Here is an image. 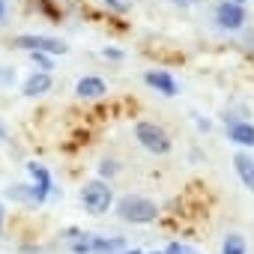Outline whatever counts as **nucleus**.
<instances>
[{"mask_svg":"<svg viewBox=\"0 0 254 254\" xmlns=\"http://www.w3.org/2000/svg\"><path fill=\"white\" fill-rule=\"evenodd\" d=\"M162 254H200V251H194L191 245H183V242H171Z\"/></svg>","mask_w":254,"mask_h":254,"instance_id":"ddd939ff","label":"nucleus"},{"mask_svg":"<svg viewBox=\"0 0 254 254\" xmlns=\"http://www.w3.org/2000/svg\"><path fill=\"white\" fill-rule=\"evenodd\" d=\"M51 90V75L48 72H33L24 81V96H45Z\"/></svg>","mask_w":254,"mask_h":254,"instance_id":"9d476101","label":"nucleus"},{"mask_svg":"<svg viewBox=\"0 0 254 254\" xmlns=\"http://www.w3.org/2000/svg\"><path fill=\"white\" fill-rule=\"evenodd\" d=\"M230 141L239 147H254V126L251 123H230Z\"/></svg>","mask_w":254,"mask_h":254,"instance_id":"9b49d317","label":"nucleus"},{"mask_svg":"<svg viewBox=\"0 0 254 254\" xmlns=\"http://www.w3.org/2000/svg\"><path fill=\"white\" fill-rule=\"evenodd\" d=\"M30 57H33V63L39 66V72H48V69H51V60H48V54H39V51H30Z\"/></svg>","mask_w":254,"mask_h":254,"instance_id":"4468645a","label":"nucleus"},{"mask_svg":"<svg viewBox=\"0 0 254 254\" xmlns=\"http://www.w3.org/2000/svg\"><path fill=\"white\" fill-rule=\"evenodd\" d=\"M75 93L81 96V99H99V96H105L108 93V87H105V81L102 78H81L78 84H75Z\"/></svg>","mask_w":254,"mask_h":254,"instance_id":"1a4fd4ad","label":"nucleus"},{"mask_svg":"<svg viewBox=\"0 0 254 254\" xmlns=\"http://www.w3.org/2000/svg\"><path fill=\"white\" fill-rule=\"evenodd\" d=\"M144 81H147L153 90H159L162 96H177V81H174L168 72H162V69L147 72V75H144Z\"/></svg>","mask_w":254,"mask_h":254,"instance_id":"0eeeda50","label":"nucleus"},{"mask_svg":"<svg viewBox=\"0 0 254 254\" xmlns=\"http://www.w3.org/2000/svg\"><path fill=\"white\" fill-rule=\"evenodd\" d=\"M135 138H138V144L147 153H156V156L171 153V138H168V132L162 129V126H156V123H138L135 126Z\"/></svg>","mask_w":254,"mask_h":254,"instance_id":"7ed1b4c3","label":"nucleus"},{"mask_svg":"<svg viewBox=\"0 0 254 254\" xmlns=\"http://www.w3.org/2000/svg\"><path fill=\"white\" fill-rule=\"evenodd\" d=\"M233 168H236L242 186L254 191V159H251L248 153H236V156H233Z\"/></svg>","mask_w":254,"mask_h":254,"instance_id":"6e6552de","label":"nucleus"},{"mask_svg":"<svg viewBox=\"0 0 254 254\" xmlns=\"http://www.w3.org/2000/svg\"><path fill=\"white\" fill-rule=\"evenodd\" d=\"M15 45L24 48V51H39V54H66V51H69V45L60 42V39H51V36H30V33H27V36H18Z\"/></svg>","mask_w":254,"mask_h":254,"instance_id":"20e7f679","label":"nucleus"},{"mask_svg":"<svg viewBox=\"0 0 254 254\" xmlns=\"http://www.w3.org/2000/svg\"><path fill=\"white\" fill-rule=\"evenodd\" d=\"M15 81V72L12 69H0V87H6V84H12Z\"/></svg>","mask_w":254,"mask_h":254,"instance_id":"2eb2a0df","label":"nucleus"},{"mask_svg":"<svg viewBox=\"0 0 254 254\" xmlns=\"http://www.w3.org/2000/svg\"><path fill=\"white\" fill-rule=\"evenodd\" d=\"M6 15V0H0V18Z\"/></svg>","mask_w":254,"mask_h":254,"instance_id":"6ab92c4d","label":"nucleus"},{"mask_svg":"<svg viewBox=\"0 0 254 254\" xmlns=\"http://www.w3.org/2000/svg\"><path fill=\"white\" fill-rule=\"evenodd\" d=\"M230 3H239V6H242V3H245V0H230Z\"/></svg>","mask_w":254,"mask_h":254,"instance_id":"5701e85b","label":"nucleus"},{"mask_svg":"<svg viewBox=\"0 0 254 254\" xmlns=\"http://www.w3.org/2000/svg\"><path fill=\"white\" fill-rule=\"evenodd\" d=\"M221 254H245V239L239 233H227L224 245H221Z\"/></svg>","mask_w":254,"mask_h":254,"instance_id":"f8f14e48","label":"nucleus"},{"mask_svg":"<svg viewBox=\"0 0 254 254\" xmlns=\"http://www.w3.org/2000/svg\"><path fill=\"white\" fill-rule=\"evenodd\" d=\"M105 3H111L114 9H126V3H123V0H105Z\"/></svg>","mask_w":254,"mask_h":254,"instance_id":"f3484780","label":"nucleus"},{"mask_svg":"<svg viewBox=\"0 0 254 254\" xmlns=\"http://www.w3.org/2000/svg\"><path fill=\"white\" fill-rule=\"evenodd\" d=\"M117 254H144V251H138V248H132V251H117ZM159 254V251H156Z\"/></svg>","mask_w":254,"mask_h":254,"instance_id":"aec40b11","label":"nucleus"},{"mask_svg":"<svg viewBox=\"0 0 254 254\" xmlns=\"http://www.w3.org/2000/svg\"><path fill=\"white\" fill-rule=\"evenodd\" d=\"M27 171H30V177H33V183H36V189H33V200L36 203H42L45 197H48V191H51V177H48V171L42 168V165H27Z\"/></svg>","mask_w":254,"mask_h":254,"instance_id":"423d86ee","label":"nucleus"},{"mask_svg":"<svg viewBox=\"0 0 254 254\" xmlns=\"http://www.w3.org/2000/svg\"><path fill=\"white\" fill-rule=\"evenodd\" d=\"M81 203H84V209H87L90 215H105V212L111 209V203H114L111 186L102 183V180L84 183V189H81Z\"/></svg>","mask_w":254,"mask_h":254,"instance_id":"f03ea898","label":"nucleus"},{"mask_svg":"<svg viewBox=\"0 0 254 254\" xmlns=\"http://www.w3.org/2000/svg\"><path fill=\"white\" fill-rule=\"evenodd\" d=\"M215 21H218V27H224V30H239V27L245 24V9H242L239 3L221 0L218 9H215Z\"/></svg>","mask_w":254,"mask_h":254,"instance_id":"39448f33","label":"nucleus"},{"mask_svg":"<svg viewBox=\"0 0 254 254\" xmlns=\"http://www.w3.org/2000/svg\"><path fill=\"white\" fill-rule=\"evenodd\" d=\"M114 171H117V165H114V162H102V177H111Z\"/></svg>","mask_w":254,"mask_h":254,"instance_id":"dca6fc26","label":"nucleus"},{"mask_svg":"<svg viewBox=\"0 0 254 254\" xmlns=\"http://www.w3.org/2000/svg\"><path fill=\"white\" fill-rule=\"evenodd\" d=\"M0 227H3V206H0Z\"/></svg>","mask_w":254,"mask_h":254,"instance_id":"4be33fe9","label":"nucleus"},{"mask_svg":"<svg viewBox=\"0 0 254 254\" xmlns=\"http://www.w3.org/2000/svg\"><path fill=\"white\" fill-rule=\"evenodd\" d=\"M117 215H120L123 221H132V224H150V221H156L159 206H156L150 197L126 194V197H120V203H117Z\"/></svg>","mask_w":254,"mask_h":254,"instance_id":"f257e3e1","label":"nucleus"},{"mask_svg":"<svg viewBox=\"0 0 254 254\" xmlns=\"http://www.w3.org/2000/svg\"><path fill=\"white\" fill-rule=\"evenodd\" d=\"M6 138V129H3V123H0V141H3Z\"/></svg>","mask_w":254,"mask_h":254,"instance_id":"412c9836","label":"nucleus"},{"mask_svg":"<svg viewBox=\"0 0 254 254\" xmlns=\"http://www.w3.org/2000/svg\"><path fill=\"white\" fill-rule=\"evenodd\" d=\"M171 3H180V6H191L194 0H171Z\"/></svg>","mask_w":254,"mask_h":254,"instance_id":"a211bd4d","label":"nucleus"}]
</instances>
